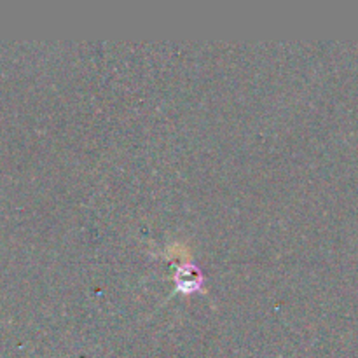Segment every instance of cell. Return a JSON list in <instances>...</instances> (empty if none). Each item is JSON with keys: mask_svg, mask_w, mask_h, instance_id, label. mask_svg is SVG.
Listing matches in <instances>:
<instances>
[{"mask_svg": "<svg viewBox=\"0 0 358 358\" xmlns=\"http://www.w3.org/2000/svg\"><path fill=\"white\" fill-rule=\"evenodd\" d=\"M173 282H175V290H177V292H182L184 296H189V294H194L198 292V290H201L203 275L194 264L180 262V264L175 268Z\"/></svg>", "mask_w": 358, "mask_h": 358, "instance_id": "cell-1", "label": "cell"}]
</instances>
